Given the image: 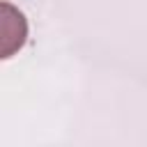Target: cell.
<instances>
[{
	"mask_svg": "<svg viewBox=\"0 0 147 147\" xmlns=\"http://www.w3.org/2000/svg\"><path fill=\"white\" fill-rule=\"evenodd\" d=\"M28 25L18 9H14L9 2H2V57H9L14 51H18L25 41Z\"/></svg>",
	"mask_w": 147,
	"mask_h": 147,
	"instance_id": "1",
	"label": "cell"
}]
</instances>
